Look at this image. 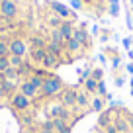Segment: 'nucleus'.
<instances>
[{"label":"nucleus","mask_w":133,"mask_h":133,"mask_svg":"<svg viewBox=\"0 0 133 133\" xmlns=\"http://www.w3.org/2000/svg\"><path fill=\"white\" fill-rule=\"evenodd\" d=\"M63 90H65L63 80L59 78L57 75H53V76H49V78H45L39 96H41L43 100H53V98H59V96L63 94Z\"/></svg>","instance_id":"nucleus-1"},{"label":"nucleus","mask_w":133,"mask_h":133,"mask_svg":"<svg viewBox=\"0 0 133 133\" xmlns=\"http://www.w3.org/2000/svg\"><path fill=\"white\" fill-rule=\"evenodd\" d=\"M8 104H10V108H12L14 112L25 114V112H29V110H31L33 100H29L28 96H24L22 92H14V94L8 98Z\"/></svg>","instance_id":"nucleus-2"},{"label":"nucleus","mask_w":133,"mask_h":133,"mask_svg":"<svg viewBox=\"0 0 133 133\" xmlns=\"http://www.w3.org/2000/svg\"><path fill=\"white\" fill-rule=\"evenodd\" d=\"M47 6L51 8V14L59 16L63 22H65V20H76V12H72V10L69 8L66 4H63V2H57V0H49V2H47Z\"/></svg>","instance_id":"nucleus-3"},{"label":"nucleus","mask_w":133,"mask_h":133,"mask_svg":"<svg viewBox=\"0 0 133 133\" xmlns=\"http://www.w3.org/2000/svg\"><path fill=\"white\" fill-rule=\"evenodd\" d=\"M18 14H20V6L16 0H0V18L12 22L18 18Z\"/></svg>","instance_id":"nucleus-4"},{"label":"nucleus","mask_w":133,"mask_h":133,"mask_svg":"<svg viewBox=\"0 0 133 133\" xmlns=\"http://www.w3.org/2000/svg\"><path fill=\"white\" fill-rule=\"evenodd\" d=\"M76 94H78V88L65 86L63 94L59 96V102H61L65 108H69V110H76Z\"/></svg>","instance_id":"nucleus-5"},{"label":"nucleus","mask_w":133,"mask_h":133,"mask_svg":"<svg viewBox=\"0 0 133 133\" xmlns=\"http://www.w3.org/2000/svg\"><path fill=\"white\" fill-rule=\"evenodd\" d=\"M72 37H75L84 49H90V47H92V35H90V31L86 29V24H78V25H76Z\"/></svg>","instance_id":"nucleus-6"},{"label":"nucleus","mask_w":133,"mask_h":133,"mask_svg":"<svg viewBox=\"0 0 133 133\" xmlns=\"http://www.w3.org/2000/svg\"><path fill=\"white\" fill-rule=\"evenodd\" d=\"M8 43H10V55L25 57V55L29 53L28 43H25V39H22V37H12V39H8Z\"/></svg>","instance_id":"nucleus-7"},{"label":"nucleus","mask_w":133,"mask_h":133,"mask_svg":"<svg viewBox=\"0 0 133 133\" xmlns=\"http://www.w3.org/2000/svg\"><path fill=\"white\" fill-rule=\"evenodd\" d=\"M18 92H22L24 96H28V98H29V100H33V102H35V100H41L39 92L31 86V82H29L28 78H24V80L20 82V86H18Z\"/></svg>","instance_id":"nucleus-8"},{"label":"nucleus","mask_w":133,"mask_h":133,"mask_svg":"<svg viewBox=\"0 0 133 133\" xmlns=\"http://www.w3.org/2000/svg\"><path fill=\"white\" fill-rule=\"evenodd\" d=\"M84 51H86V49H84V47L80 45V43L76 41L75 37L66 39V43H65V55H66V57H69V59H71L72 55H82Z\"/></svg>","instance_id":"nucleus-9"},{"label":"nucleus","mask_w":133,"mask_h":133,"mask_svg":"<svg viewBox=\"0 0 133 133\" xmlns=\"http://www.w3.org/2000/svg\"><path fill=\"white\" fill-rule=\"evenodd\" d=\"M114 125H116L117 133H131V129H129V121H127V117H125V114H123V108L116 114V117H114Z\"/></svg>","instance_id":"nucleus-10"},{"label":"nucleus","mask_w":133,"mask_h":133,"mask_svg":"<svg viewBox=\"0 0 133 133\" xmlns=\"http://www.w3.org/2000/svg\"><path fill=\"white\" fill-rule=\"evenodd\" d=\"M90 102H92V96L84 90H78V94H76V112H88Z\"/></svg>","instance_id":"nucleus-11"},{"label":"nucleus","mask_w":133,"mask_h":133,"mask_svg":"<svg viewBox=\"0 0 133 133\" xmlns=\"http://www.w3.org/2000/svg\"><path fill=\"white\" fill-rule=\"evenodd\" d=\"M47 57V49H29V61L33 63V65H43V61H45Z\"/></svg>","instance_id":"nucleus-12"},{"label":"nucleus","mask_w":133,"mask_h":133,"mask_svg":"<svg viewBox=\"0 0 133 133\" xmlns=\"http://www.w3.org/2000/svg\"><path fill=\"white\" fill-rule=\"evenodd\" d=\"M104 110H106V100L100 98V96H92V102H90L88 112H92V114H102Z\"/></svg>","instance_id":"nucleus-13"},{"label":"nucleus","mask_w":133,"mask_h":133,"mask_svg":"<svg viewBox=\"0 0 133 133\" xmlns=\"http://www.w3.org/2000/svg\"><path fill=\"white\" fill-rule=\"evenodd\" d=\"M75 22H76V20H65V22L61 24L59 31L63 33V37H65V39H71V37H72V33H75V28H76Z\"/></svg>","instance_id":"nucleus-14"},{"label":"nucleus","mask_w":133,"mask_h":133,"mask_svg":"<svg viewBox=\"0 0 133 133\" xmlns=\"http://www.w3.org/2000/svg\"><path fill=\"white\" fill-rule=\"evenodd\" d=\"M49 39H45L43 35H31L29 37V49H47Z\"/></svg>","instance_id":"nucleus-15"},{"label":"nucleus","mask_w":133,"mask_h":133,"mask_svg":"<svg viewBox=\"0 0 133 133\" xmlns=\"http://www.w3.org/2000/svg\"><path fill=\"white\" fill-rule=\"evenodd\" d=\"M63 63V59H59V57H55L53 53H47V57H45V61H43V69H47V71H53V69H57L59 65Z\"/></svg>","instance_id":"nucleus-16"},{"label":"nucleus","mask_w":133,"mask_h":133,"mask_svg":"<svg viewBox=\"0 0 133 133\" xmlns=\"http://www.w3.org/2000/svg\"><path fill=\"white\" fill-rule=\"evenodd\" d=\"M82 90L88 92L90 96H96V90H98V80H94L92 76H90V78H86L82 82Z\"/></svg>","instance_id":"nucleus-17"},{"label":"nucleus","mask_w":133,"mask_h":133,"mask_svg":"<svg viewBox=\"0 0 133 133\" xmlns=\"http://www.w3.org/2000/svg\"><path fill=\"white\" fill-rule=\"evenodd\" d=\"M47 53H53L55 57L63 59V55H65V47L57 45V43H53V41H49V43H47Z\"/></svg>","instance_id":"nucleus-18"},{"label":"nucleus","mask_w":133,"mask_h":133,"mask_svg":"<svg viewBox=\"0 0 133 133\" xmlns=\"http://www.w3.org/2000/svg\"><path fill=\"white\" fill-rule=\"evenodd\" d=\"M49 41H53V43H57V45H63L65 47V43H66V39L63 37V33L59 31V29H51V35H49Z\"/></svg>","instance_id":"nucleus-19"},{"label":"nucleus","mask_w":133,"mask_h":133,"mask_svg":"<svg viewBox=\"0 0 133 133\" xmlns=\"http://www.w3.org/2000/svg\"><path fill=\"white\" fill-rule=\"evenodd\" d=\"M61 24H63V20L59 16H55V14H49V16H47V25H49L51 29H59Z\"/></svg>","instance_id":"nucleus-20"},{"label":"nucleus","mask_w":133,"mask_h":133,"mask_svg":"<svg viewBox=\"0 0 133 133\" xmlns=\"http://www.w3.org/2000/svg\"><path fill=\"white\" fill-rule=\"evenodd\" d=\"M28 80L31 82V86L35 88L37 92H41V88H43V82H45V78H41V76H37V75H31Z\"/></svg>","instance_id":"nucleus-21"},{"label":"nucleus","mask_w":133,"mask_h":133,"mask_svg":"<svg viewBox=\"0 0 133 133\" xmlns=\"http://www.w3.org/2000/svg\"><path fill=\"white\" fill-rule=\"evenodd\" d=\"M51 121H53V129H55L57 133H61L63 129H65L66 125H69V121H65L63 117H55V119H51Z\"/></svg>","instance_id":"nucleus-22"},{"label":"nucleus","mask_w":133,"mask_h":133,"mask_svg":"<svg viewBox=\"0 0 133 133\" xmlns=\"http://www.w3.org/2000/svg\"><path fill=\"white\" fill-rule=\"evenodd\" d=\"M24 61H25V57H16V55H10V66H12V69H16V71L24 65Z\"/></svg>","instance_id":"nucleus-23"},{"label":"nucleus","mask_w":133,"mask_h":133,"mask_svg":"<svg viewBox=\"0 0 133 133\" xmlns=\"http://www.w3.org/2000/svg\"><path fill=\"white\" fill-rule=\"evenodd\" d=\"M10 55V43L8 39H0V57H8Z\"/></svg>","instance_id":"nucleus-24"},{"label":"nucleus","mask_w":133,"mask_h":133,"mask_svg":"<svg viewBox=\"0 0 133 133\" xmlns=\"http://www.w3.org/2000/svg\"><path fill=\"white\" fill-rule=\"evenodd\" d=\"M110 63H112V71H117V69L121 66V55L119 53L112 55V57H110Z\"/></svg>","instance_id":"nucleus-25"},{"label":"nucleus","mask_w":133,"mask_h":133,"mask_svg":"<svg viewBox=\"0 0 133 133\" xmlns=\"http://www.w3.org/2000/svg\"><path fill=\"white\" fill-rule=\"evenodd\" d=\"M90 76L94 80H104V69H100V66H96V69H92V72H90Z\"/></svg>","instance_id":"nucleus-26"},{"label":"nucleus","mask_w":133,"mask_h":133,"mask_svg":"<svg viewBox=\"0 0 133 133\" xmlns=\"http://www.w3.org/2000/svg\"><path fill=\"white\" fill-rule=\"evenodd\" d=\"M69 8H71L72 12H78V10H84V2H82V0H71Z\"/></svg>","instance_id":"nucleus-27"},{"label":"nucleus","mask_w":133,"mask_h":133,"mask_svg":"<svg viewBox=\"0 0 133 133\" xmlns=\"http://www.w3.org/2000/svg\"><path fill=\"white\" fill-rule=\"evenodd\" d=\"M106 10H108V14H110L112 18H117V16H119V4H108V8H106Z\"/></svg>","instance_id":"nucleus-28"},{"label":"nucleus","mask_w":133,"mask_h":133,"mask_svg":"<svg viewBox=\"0 0 133 133\" xmlns=\"http://www.w3.org/2000/svg\"><path fill=\"white\" fill-rule=\"evenodd\" d=\"M10 69V55L8 57H0V72H6Z\"/></svg>","instance_id":"nucleus-29"},{"label":"nucleus","mask_w":133,"mask_h":133,"mask_svg":"<svg viewBox=\"0 0 133 133\" xmlns=\"http://www.w3.org/2000/svg\"><path fill=\"white\" fill-rule=\"evenodd\" d=\"M106 94H108V90H106V82H104V80H100V82H98V90H96V96L106 98Z\"/></svg>","instance_id":"nucleus-30"},{"label":"nucleus","mask_w":133,"mask_h":133,"mask_svg":"<svg viewBox=\"0 0 133 133\" xmlns=\"http://www.w3.org/2000/svg\"><path fill=\"white\" fill-rule=\"evenodd\" d=\"M90 72H92L90 66H88V69H84V71H80V76H78V84H80V86H82V82H84L86 78H90Z\"/></svg>","instance_id":"nucleus-31"},{"label":"nucleus","mask_w":133,"mask_h":133,"mask_svg":"<svg viewBox=\"0 0 133 133\" xmlns=\"http://www.w3.org/2000/svg\"><path fill=\"white\" fill-rule=\"evenodd\" d=\"M100 133H117V129H116V125L114 123H110V125H106L104 129H98Z\"/></svg>","instance_id":"nucleus-32"},{"label":"nucleus","mask_w":133,"mask_h":133,"mask_svg":"<svg viewBox=\"0 0 133 133\" xmlns=\"http://www.w3.org/2000/svg\"><path fill=\"white\" fill-rule=\"evenodd\" d=\"M123 114H125V117H127V121H129V129H131V133H133V114L129 112V110H125V108H123Z\"/></svg>","instance_id":"nucleus-33"},{"label":"nucleus","mask_w":133,"mask_h":133,"mask_svg":"<svg viewBox=\"0 0 133 133\" xmlns=\"http://www.w3.org/2000/svg\"><path fill=\"white\" fill-rule=\"evenodd\" d=\"M100 39H102V41H108L110 39V31L108 29H102V31H100Z\"/></svg>","instance_id":"nucleus-34"},{"label":"nucleus","mask_w":133,"mask_h":133,"mask_svg":"<svg viewBox=\"0 0 133 133\" xmlns=\"http://www.w3.org/2000/svg\"><path fill=\"white\" fill-rule=\"evenodd\" d=\"M114 82H116V86H123L125 78H123V76H119V75H116V78H114Z\"/></svg>","instance_id":"nucleus-35"},{"label":"nucleus","mask_w":133,"mask_h":133,"mask_svg":"<svg viewBox=\"0 0 133 133\" xmlns=\"http://www.w3.org/2000/svg\"><path fill=\"white\" fill-rule=\"evenodd\" d=\"M121 43H123V47H127V49H131V43H133V39H131V37H125V39H123V41H121Z\"/></svg>","instance_id":"nucleus-36"},{"label":"nucleus","mask_w":133,"mask_h":133,"mask_svg":"<svg viewBox=\"0 0 133 133\" xmlns=\"http://www.w3.org/2000/svg\"><path fill=\"white\" fill-rule=\"evenodd\" d=\"M72 127H75V123H72V121H71V123L66 125V127H65V129H63V131H61V133H72Z\"/></svg>","instance_id":"nucleus-37"},{"label":"nucleus","mask_w":133,"mask_h":133,"mask_svg":"<svg viewBox=\"0 0 133 133\" xmlns=\"http://www.w3.org/2000/svg\"><path fill=\"white\" fill-rule=\"evenodd\" d=\"M37 133H57L55 129H45V127H37Z\"/></svg>","instance_id":"nucleus-38"},{"label":"nucleus","mask_w":133,"mask_h":133,"mask_svg":"<svg viewBox=\"0 0 133 133\" xmlns=\"http://www.w3.org/2000/svg\"><path fill=\"white\" fill-rule=\"evenodd\" d=\"M100 31H102V29H100L98 25H92V35H100Z\"/></svg>","instance_id":"nucleus-39"},{"label":"nucleus","mask_w":133,"mask_h":133,"mask_svg":"<svg viewBox=\"0 0 133 133\" xmlns=\"http://www.w3.org/2000/svg\"><path fill=\"white\" fill-rule=\"evenodd\" d=\"M4 98H8V96H6V92H4V88H2V84H0V102H2Z\"/></svg>","instance_id":"nucleus-40"},{"label":"nucleus","mask_w":133,"mask_h":133,"mask_svg":"<svg viewBox=\"0 0 133 133\" xmlns=\"http://www.w3.org/2000/svg\"><path fill=\"white\" fill-rule=\"evenodd\" d=\"M82 2H84V6H94L98 0H82Z\"/></svg>","instance_id":"nucleus-41"},{"label":"nucleus","mask_w":133,"mask_h":133,"mask_svg":"<svg viewBox=\"0 0 133 133\" xmlns=\"http://www.w3.org/2000/svg\"><path fill=\"white\" fill-rule=\"evenodd\" d=\"M127 28H133V20H131V14H127Z\"/></svg>","instance_id":"nucleus-42"},{"label":"nucleus","mask_w":133,"mask_h":133,"mask_svg":"<svg viewBox=\"0 0 133 133\" xmlns=\"http://www.w3.org/2000/svg\"><path fill=\"white\" fill-rule=\"evenodd\" d=\"M125 69H127V72H131V75H133V63H127V66H125Z\"/></svg>","instance_id":"nucleus-43"},{"label":"nucleus","mask_w":133,"mask_h":133,"mask_svg":"<svg viewBox=\"0 0 133 133\" xmlns=\"http://www.w3.org/2000/svg\"><path fill=\"white\" fill-rule=\"evenodd\" d=\"M25 133H37V129H35V127H28V131H25Z\"/></svg>","instance_id":"nucleus-44"},{"label":"nucleus","mask_w":133,"mask_h":133,"mask_svg":"<svg viewBox=\"0 0 133 133\" xmlns=\"http://www.w3.org/2000/svg\"><path fill=\"white\" fill-rule=\"evenodd\" d=\"M108 4H119V0H106Z\"/></svg>","instance_id":"nucleus-45"},{"label":"nucleus","mask_w":133,"mask_h":133,"mask_svg":"<svg viewBox=\"0 0 133 133\" xmlns=\"http://www.w3.org/2000/svg\"><path fill=\"white\" fill-rule=\"evenodd\" d=\"M129 59H131V63H133V49H129Z\"/></svg>","instance_id":"nucleus-46"},{"label":"nucleus","mask_w":133,"mask_h":133,"mask_svg":"<svg viewBox=\"0 0 133 133\" xmlns=\"http://www.w3.org/2000/svg\"><path fill=\"white\" fill-rule=\"evenodd\" d=\"M129 6H131V8H133V0H129Z\"/></svg>","instance_id":"nucleus-47"},{"label":"nucleus","mask_w":133,"mask_h":133,"mask_svg":"<svg viewBox=\"0 0 133 133\" xmlns=\"http://www.w3.org/2000/svg\"><path fill=\"white\" fill-rule=\"evenodd\" d=\"M129 84H131V88H133V78H131V80H129Z\"/></svg>","instance_id":"nucleus-48"},{"label":"nucleus","mask_w":133,"mask_h":133,"mask_svg":"<svg viewBox=\"0 0 133 133\" xmlns=\"http://www.w3.org/2000/svg\"><path fill=\"white\" fill-rule=\"evenodd\" d=\"M131 96H133V88H131Z\"/></svg>","instance_id":"nucleus-49"},{"label":"nucleus","mask_w":133,"mask_h":133,"mask_svg":"<svg viewBox=\"0 0 133 133\" xmlns=\"http://www.w3.org/2000/svg\"><path fill=\"white\" fill-rule=\"evenodd\" d=\"M98 133H100V131H98Z\"/></svg>","instance_id":"nucleus-50"}]
</instances>
